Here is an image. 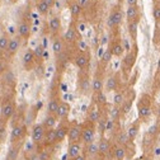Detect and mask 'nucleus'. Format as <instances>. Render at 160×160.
<instances>
[{"mask_svg": "<svg viewBox=\"0 0 160 160\" xmlns=\"http://www.w3.org/2000/svg\"><path fill=\"white\" fill-rule=\"evenodd\" d=\"M15 113V102L13 98H5L0 106V125H8Z\"/></svg>", "mask_w": 160, "mask_h": 160, "instance_id": "obj_1", "label": "nucleus"}, {"mask_svg": "<svg viewBox=\"0 0 160 160\" xmlns=\"http://www.w3.org/2000/svg\"><path fill=\"white\" fill-rule=\"evenodd\" d=\"M82 142L84 145H88L90 142H94L95 137V125L87 121L84 125H82Z\"/></svg>", "mask_w": 160, "mask_h": 160, "instance_id": "obj_2", "label": "nucleus"}, {"mask_svg": "<svg viewBox=\"0 0 160 160\" xmlns=\"http://www.w3.org/2000/svg\"><path fill=\"white\" fill-rule=\"evenodd\" d=\"M27 135V126L26 125H21L18 123L15 126H12V131H10V144H15V142H23V140Z\"/></svg>", "mask_w": 160, "mask_h": 160, "instance_id": "obj_3", "label": "nucleus"}, {"mask_svg": "<svg viewBox=\"0 0 160 160\" xmlns=\"http://www.w3.org/2000/svg\"><path fill=\"white\" fill-rule=\"evenodd\" d=\"M46 128L42 123H36L33 125L31 130V140L34 145H43V138H45Z\"/></svg>", "mask_w": 160, "mask_h": 160, "instance_id": "obj_4", "label": "nucleus"}, {"mask_svg": "<svg viewBox=\"0 0 160 160\" xmlns=\"http://www.w3.org/2000/svg\"><path fill=\"white\" fill-rule=\"evenodd\" d=\"M82 128H83L82 125H78V123H72L69 126V133H68L69 144L82 141Z\"/></svg>", "mask_w": 160, "mask_h": 160, "instance_id": "obj_5", "label": "nucleus"}, {"mask_svg": "<svg viewBox=\"0 0 160 160\" xmlns=\"http://www.w3.org/2000/svg\"><path fill=\"white\" fill-rule=\"evenodd\" d=\"M112 144H111V140L108 137H104V136H101L98 141V150H99V156H107L109 155V152H112Z\"/></svg>", "mask_w": 160, "mask_h": 160, "instance_id": "obj_6", "label": "nucleus"}, {"mask_svg": "<svg viewBox=\"0 0 160 160\" xmlns=\"http://www.w3.org/2000/svg\"><path fill=\"white\" fill-rule=\"evenodd\" d=\"M21 45H22V38L19 36H15V37H12L10 41H9V45H8V50L5 52L7 56L9 57H13L18 51L21 48Z\"/></svg>", "mask_w": 160, "mask_h": 160, "instance_id": "obj_7", "label": "nucleus"}, {"mask_svg": "<svg viewBox=\"0 0 160 160\" xmlns=\"http://www.w3.org/2000/svg\"><path fill=\"white\" fill-rule=\"evenodd\" d=\"M122 19H123V15L121 9H113L108 17V26L111 28H116L122 23Z\"/></svg>", "mask_w": 160, "mask_h": 160, "instance_id": "obj_8", "label": "nucleus"}, {"mask_svg": "<svg viewBox=\"0 0 160 160\" xmlns=\"http://www.w3.org/2000/svg\"><path fill=\"white\" fill-rule=\"evenodd\" d=\"M22 145H23V142L10 144L8 152L5 155V160H18L19 154H21V150H22Z\"/></svg>", "mask_w": 160, "mask_h": 160, "instance_id": "obj_9", "label": "nucleus"}, {"mask_svg": "<svg viewBox=\"0 0 160 160\" xmlns=\"http://www.w3.org/2000/svg\"><path fill=\"white\" fill-rule=\"evenodd\" d=\"M74 64H75V66H76L78 69H80V70L87 69L88 65H89V56H88V53H85V52L78 53V55L74 57Z\"/></svg>", "mask_w": 160, "mask_h": 160, "instance_id": "obj_10", "label": "nucleus"}, {"mask_svg": "<svg viewBox=\"0 0 160 160\" xmlns=\"http://www.w3.org/2000/svg\"><path fill=\"white\" fill-rule=\"evenodd\" d=\"M79 90L82 94H88L89 90L92 89V80L89 79V76L85 74V75H80L79 78Z\"/></svg>", "mask_w": 160, "mask_h": 160, "instance_id": "obj_11", "label": "nucleus"}, {"mask_svg": "<svg viewBox=\"0 0 160 160\" xmlns=\"http://www.w3.org/2000/svg\"><path fill=\"white\" fill-rule=\"evenodd\" d=\"M80 154H83V142L78 141V142H71L68 146V156L70 159H74L79 156Z\"/></svg>", "mask_w": 160, "mask_h": 160, "instance_id": "obj_12", "label": "nucleus"}, {"mask_svg": "<svg viewBox=\"0 0 160 160\" xmlns=\"http://www.w3.org/2000/svg\"><path fill=\"white\" fill-rule=\"evenodd\" d=\"M102 114L103 113L101 111V107H99V106H92L89 108V111H88V121L94 123V125H97L98 121L101 119Z\"/></svg>", "mask_w": 160, "mask_h": 160, "instance_id": "obj_13", "label": "nucleus"}, {"mask_svg": "<svg viewBox=\"0 0 160 160\" xmlns=\"http://www.w3.org/2000/svg\"><path fill=\"white\" fill-rule=\"evenodd\" d=\"M31 31H32L31 24L28 22H26V21H22L21 23L18 24V27H17L18 36L21 37L22 39H28L29 36H31Z\"/></svg>", "mask_w": 160, "mask_h": 160, "instance_id": "obj_14", "label": "nucleus"}, {"mask_svg": "<svg viewBox=\"0 0 160 160\" xmlns=\"http://www.w3.org/2000/svg\"><path fill=\"white\" fill-rule=\"evenodd\" d=\"M36 61H37V58L34 56L33 50H27L23 55V65H24L26 70H31L32 68H34Z\"/></svg>", "mask_w": 160, "mask_h": 160, "instance_id": "obj_15", "label": "nucleus"}, {"mask_svg": "<svg viewBox=\"0 0 160 160\" xmlns=\"http://www.w3.org/2000/svg\"><path fill=\"white\" fill-rule=\"evenodd\" d=\"M55 130H56V140H57V144L62 142L65 138H68V133H69V126H68V125H65L64 122H61Z\"/></svg>", "mask_w": 160, "mask_h": 160, "instance_id": "obj_16", "label": "nucleus"}, {"mask_svg": "<svg viewBox=\"0 0 160 160\" xmlns=\"http://www.w3.org/2000/svg\"><path fill=\"white\" fill-rule=\"evenodd\" d=\"M57 144L56 140V130L51 128V130H46L45 133V138H43V145L42 146H53Z\"/></svg>", "mask_w": 160, "mask_h": 160, "instance_id": "obj_17", "label": "nucleus"}, {"mask_svg": "<svg viewBox=\"0 0 160 160\" xmlns=\"http://www.w3.org/2000/svg\"><path fill=\"white\" fill-rule=\"evenodd\" d=\"M83 154H84L87 158H90V159H92V158H97V156H99L98 142H90V144L85 145Z\"/></svg>", "mask_w": 160, "mask_h": 160, "instance_id": "obj_18", "label": "nucleus"}, {"mask_svg": "<svg viewBox=\"0 0 160 160\" xmlns=\"http://www.w3.org/2000/svg\"><path fill=\"white\" fill-rule=\"evenodd\" d=\"M126 148L125 146H121V145H114L112 148V158L114 160H125L126 158Z\"/></svg>", "mask_w": 160, "mask_h": 160, "instance_id": "obj_19", "label": "nucleus"}, {"mask_svg": "<svg viewBox=\"0 0 160 160\" xmlns=\"http://www.w3.org/2000/svg\"><path fill=\"white\" fill-rule=\"evenodd\" d=\"M64 39L61 37H55L52 41V52L55 53V56H60L64 52Z\"/></svg>", "mask_w": 160, "mask_h": 160, "instance_id": "obj_20", "label": "nucleus"}, {"mask_svg": "<svg viewBox=\"0 0 160 160\" xmlns=\"http://www.w3.org/2000/svg\"><path fill=\"white\" fill-rule=\"evenodd\" d=\"M103 87H104V83H103V78L101 75H95L92 80V90L94 94L99 93V92H103Z\"/></svg>", "mask_w": 160, "mask_h": 160, "instance_id": "obj_21", "label": "nucleus"}, {"mask_svg": "<svg viewBox=\"0 0 160 160\" xmlns=\"http://www.w3.org/2000/svg\"><path fill=\"white\" fill-rule=\"evenodd\" d=\"M109 50H111L112 55L116 56V57H121V56L123 55V52H125V48H123L122 42H121V41H116V39L111 43Z\"/></svg>", "mask_w": 160, "mask_h": 160, "instance_id": "obj_22", "label": "nucleus"}, {"mask_svg": "<svg viewBox=\"0 0 160 160\" xmlns=\"http://www.w3.org/2000/svg\"><path fill=\"white\" fill-rule=\"evenodd\" d=\"M114 140H116V145H121V146H125V148L128 142H131L126 131H117L116 136H114Z\"/></svg>", "mask_w": 160, "mask_h": 160, "instance_id": "obj_23", "label": "nucleus"}, {"mask_svg": "<svg viewBox=\"0 0 160 160\" xmlns=\"http://www.w3.org/2000/svg\"><path fill=\"white\" fill-rule=\"evenodd\" d=\"M64 41L66 43H75L78 41V31L74 27L68 28V31L64 34Z\"/></svg>", "mask_w": 160, "mask_h": 160, "instance_id": "obj_24", "label": "nucleus"}, {"mask_svg": "<svg viewBox=\"0 0 160 160\" xmlns=\"http://www.w3.org/2000/svg\"><path fill=\"white\" fill-rule=\"evenodd\" d=\"M60 103H61L60 98H57V97L51 98L50 101H48V104H47V114H55L56 116Z\"/></svg>", "mask_w": 160, "mask_h": 160, "instance_id": "obj_25", "label": "nucleus"}, {"mask_svg": "<svg viewBox=\"0 0 160 160\" xmlns=\"http://www.w3.org/2000/svg\"><path fill=\"white\" fill-rule=\"evenodd\" d=\"M48 28H50L51 33L57 34L60 32V29H61V19L58 17H52L48 22Z\"/></svg>", "mask_w": 160, "mask_h": 160, "instance_id": "obj_26", "label": "nucleus"}, {"mask_svg": "<svg viewBox=\"0 0 160 160\" xmlns=\"http://www.w3.org/2000/svg\"><path fill=\"white\" fill-rule=\"evenodd\" d=\"M70 109H71V108H70V104H69V103L61 102V103H60V106H58L57 113H56L57 118H61V119L66 118V117L69 116V113H70Z\"/></svg>", "mask_w": 160, "mask_h": 160, "instance_id": "obj_27", "label": "nucleus"}, {"mask_svg": "<svg viewBox=\"0 0 160 160\" xmlns=\"http://www.w3.org/2000/svg\"><path fill=\"white\" fill-rule=\"evenodd\" d=\"M57 116L55 114H47L46 118L43 119L42 125L45 126L46 130H51V128H56V125H57Z\"/></svg>", "mask_w": 160, "mask_h": 160, "instance_id": "obj_28", "label": "nucleus"}, {"mask_svg": "<svg viewBox=\"0 0 160 160\" xmlns=\"http://www.w3.org/2000/svg\"><path fill=\"white\" fill-rule=\"evenodd\" d=\"M138 15H140V10H138V7L137 5H133V7H128L127 8V10H126L127 22L136 21V19H138Z\"/></svg>", "mask_w": 160, "mask_h": 160, "instance_id": "obj_29", "label": "nucleus"}, {"mask_svg": "<svg viewBox=\"0 0 160 160\" xmlns=\"http://www.w3.org/2000/svg\"><path fill=\"white\" fill-rule=\"evenodd\" d=\"M118 88V78L117 75H112L107 79L106 82V90L107 92H113V90H117Z\"/></svg>", "mask_w": 160, "mask_h": 160, "instance_id": "obj_30", "label": "nucleus"}, {"mask_svg": "<svg viewBox=\"0 0 160 160\" xmlns=\"http://www.w3.org/2000/svg\"><path fill=\"white\" fill-rule=\"evenodd\" d=\"M9 41H10V38H9L8 33H2L0 34V55H3V53L7 52Z\"/></svg>", "mask_w": 160, "mask_h": 160, "instance_id": "obj_31", "label": "nucleus"}, {"mask_svg": "<svg viewBox=\"0 0 160 160\" xmlns=\"http://www.w3.org/2000/svg\"><path fill=\"white\" fill-rule=\"evenodd\" d=\"M150 114H151V109H150L149 104H144V103L138 104V116H140V118L146 119V118L150 117Z\"/></svg>", "mask_w": 160, "mask_h": 160, "instance_id": "obj_32", "label": "nucleus"}, {"mask_svg": "<svg viewBox=\"0 0 160 160\" xmlns=\"http://www.w3.org/2000/svg\"><path fill=\"white\" fill-rule=\"evenodd\" d=\"M127 29H128V33H130L131 38L133 39V41H136L137 29H138V19H136V21H132V22H128L127 23Z\"/></svg>", "mask_w": 160, "mask_h": 160, "instance_id": "obj_33", "label": "nucleus"}, {"mask_svg": "<svg viewBox=\"0 0 160 160\" xmlns=\"http://www.w3.org/2000/svg\"><path fill=\"white\" fill-rule=\"evenodd\" d=\"M52 146H43L41 150H37L38 155H39V160H51L52 159V151H51Z\"/></svg>", "mask_w": 160, "mask_h": 160, "instance_id": "obj_34", "label": "nucleus"}, {"mask_svg": "<svg viewBox=\"0 0 160 160\" xmlns=\"http://www.w3.org/2000/svg\"><path fill=\"white\" fill-rule=\"evenodd\" d=\"M136 55H137V53H131V52L127 53V56L123 58V62H122V68H123V69H131V68L133 66Z\"/></svg>", "mask_w": 160, "mask_h": 160, "instance_id": "obj_35", "label": "nucleus"}, {"mask_svg": "<svg viewBox=\"0 0 160 160\" xmlns=\"http://www.w3.org/2000/svg\"><path fill=\"white\" fill-rule=\"evenodd\" d=\"M36 9H37V12L39 13V14H42V15H46L48 12H50V7H48V4L45 2V0H38L37 2V5H36Z\"/></svg>", "mask_w": 160, "mask_h": 160, "instance_id": "obj_36", "label": "nucleus"}, {"mask_svg": "<svg viewBox=\"0 0 160 160\" xmlns=\"http://www.w3.org/2000/svg\"><path fill=\"white\" fill-rule=\"evenodd\" d=\"M138 130H140V126L138 123H132L128 128H127V136L130 138V141H133V140L136 138V136L138 135Z\"/></svg>", "mask_w": 160, "mask_h": 160, "instance_id": "obj_37", "label": "nucleus"}, {"mask_svg": "<svg viewBox=\"0 0 160 160\" xmlns=\"http://www.w3.org/2000/svg\"><path fill=\"white\" fill-rule=\"evenodd\" d=\"M126 101L125 99V94L122 92H119L117 90L113 95V106H117V107H121L123 104V102Z\"/></svg>", "mask_w": 160, "mask_h": 160, "instance_id": "obj_38", "label": "nucleus"}, {"mask_svg": "<svg viewBox=\"0 0 160 160\" xmlns=\"http://www.w3.org/2000/svg\"><path fill=\"white\" fill-rule=\"evenodd\" d=\"M2 80H3L5 84H10V83H14L15 76H14V74H13L10 70L5 69V70L2 72Z\"/></svg>", "mask_w": 160, "mask_h": 160, "instance_id": "obj_39", "label": "nucleus"}, {"mask_svg": "<svg viewBox=\"0 0 160 160\" xmlns=\"http://www.w3.org/2000/svg\"><path fill=\"white\" fill-rule=\"evenodd\" d=\"M107 121H108V118H107L106 116H103V114H102L101 119H99L98 123H97V128H98L99 133H101V136H104V132H106V126H107Z\"/></svg>", "mask_w": 160, "mask_h": 160, "instance_id": "obj_40", "label": "nucleus"}, {"mask_svg": "<svg viewBox=\"0 0 160 160\" xmlns=\"http://www.w3.org/2000/svg\"><path fill=\"white\" fill-rule=\"evenodd\" d=\"M70 13H71V17L72 18H78L80 15V13H82V5H80L79 3L74 2L70 4Z\"/></svg>", "mask_w": 160, "mask_h": 160, "instance_id": "obj_41", "label": "nucleus"}, {"mask_svg": "<svg viewBox=\"0 0 160 160\" xmlns=\"http://www.w3.org/2000/svg\"><path fill=\"white\" fill-rule=\"evenodd\" d=\"M109 116L112 119H114V121H118L119 118H121L122 116V111H121V107H117V106H113L109 111Z\"/></svg>", "mask_w": 160, "mask_h": 160, "instance_id": "obj_42", "label": "nucleus"}, {"mask_svg": "<svg viewBox=\"0 0 160 160\" xmlns=\"http://www.w3.org/2000/svg\"><path fill=\"white\" fill-rule=\"evenodd\" d=\"M95 97H97V102H95V104H97V106L102 107V106H106V104H107V98H106V95H104V93H103V92L97 93V94H95Z\"/></svg>", "mask_w": 160, "mask_h": 160, "instance_id": "obj_43", "label": "nucleus"}, {"mask_svg": "<svg viewBox=\"0 0 160 160\" xmlns=\"http://www.w3.org/2000/svg\"><path fill=\"white\" fill-rule=\"evenodd\" d=\"M45 51H46V48H45L42 45H37V46L34 47V50H33L36 58H37V60H42V57H43V55H45Z\"/></svg>", "mask_w": 160, "mask_h": 160, "instance_id": "obj_44", "label": "nucleus"}, {"mask_svg": "<svg viewBox=\"0 0 160 160\" xmlns=\"http://www.w3.org/2000/svg\"><path fill=\"white\" fill-rule=\"evenodd\" d=\"M112 57H113V55H112L111 50L108 48V50H106V51L103 52V55H102V58H101V61H102V64L107 65V64L111 61V58H112Z\"/></svg>", "mask_w": 160, "mask_h": 160, "instance_id": "obj_45", "label": "nucleus"}, {"mask_svg": "<svg viewBox=\"0 0 160 160\" xmlns=\"http://www.w3.org/2000/svg\"><path fill=\"white\" fill-rule=\"evenodd\" d=\"M132 108V101H128V99H126V101L123 102V104L121 106V111H122V114H127Z\"/></svg>", "mask_w": 160, "mask_h": 160, "instance_id": "obj_46", "label": "nucleus"}, {"mask_svg": "<svg viewBox=\"0 0 160 160\" xmlns=\"http://www.w3.org/2000/svg\"><path fill=\"white\" fill-rule=\"evenodd\" d=\"M7 126L8 125H0V142H4L5 141V137H7Z\"/></svg>", "mask_w": 160, "mask_h": 160, "instance_id": "obj_47", "label": "nucleus"}, {"mask_svg": "<svg viewBox=\"0 0 160 160\" xmlns=\"http://www.w3.org/2000/svg\"><path fill=\"white\" fill-rule=\"evenodd\" d=\"M27 160H39V155L38 151H32L27 155Z\"/></svg>", "mask_w": 160, "mask_h": 160, "instance_id": "obj_48", "label": "nucleus"}, {"mask_svg": "<svg viewBox=\"0 0 160 160\" xmlns=\"http://www.w3.org/2000/svg\"><path fill=\"white\" fill-rule=\"evenodd\" d=\"M152 15H154V19L158 22V21H160V8L159 7H155L154 8V10H152Z\"/></svg>", "mask_w": 160, "mask_h": 160, "instance_id": "obj_49", "label": "nucleus"}, {"mask_svg": "<svg viewBox=\"0 0 160 160\" xmlns=\"http://www.w3.org/2000/svg\"><path fill=\"white\" fill-rule=\"evenodd\" d=\"M122 45H123V48H125L126 51H128V52H130V50H131V46H130V43H128V41H127L126 38H125L123 41H122Z\"/></svg>", "mask_w": 160, "mask_h": 160, "instance_id": "obj_50", "label": "nucleus"}, {"mask_svg": "<svg viewBox=\"0 0 160 160\" xmlns=\"http://www.w3.org/2000/svg\"><path fill=\"white\" fill-rule=\"evenodd\" d=\"M88 158L84 155V154H80L79 156H76V158H74V159H71V160H87Z\"/></svg>", "mask_w": 160, "mask_h": 160, "instance_id": "obj_51", "label": "nucleus"}, {"mask_svg": "<svg viewBox=\"0 0 160 160\" xmlns=\"http://www.w3.org/2000/svg\"><path fill=\"white\" fill-rule=\"evenodd\" d=\"M126 2H127V5H128V7L137 5V0H126Z\"/></svg>", "mask_w": 160, "mask_h": 160, "instance_id": "obj_52", "label": "nucleus"}, {"mask_svg": "<svg viewBox=\"0 0 160 160\" xmlns=\"http://www.w3.org/2000/svg\"><path fill=\"white\" fill-rule=\"evenodd\" d=\"M45 2L48 4V7H50V8H52V5L55 4V2H56V0H45Z\"/></svg>", "mask_w": 160, "mask_h": 160, "instance_id": "obj_53", "label": "nucleus"}, {"mask_svg": "<svg viewBox=\"0 0 160 160\" xmlns=\"http://www.w3.org/2000/svg\"><path fill=\"white\" fill-rule=\"evenodd\" d=\"M102 159H103L102 156H97V158H92L90 160H102Z\"/></svg>", "mask_w": 160, "mask_h": 160, "instance_id": "obj_54", "label": "nucleus"}, {"mask_svg": "<svg viewBox=\"0 0 160 160\" xmlns=\"http://www.w3.org/2000/svg\"><path fill=\"white\" fill-rule=\"evenodd\" d=\"M156 113H158V117H159V118H160V107H159V108H158V111H156Z\"/></svg>", "mask_w": 160, "mask_h": 160, "instance_id": "obj_55", "label": "nucleus"}, {"mask_svg": "<svg viewBox=\"0 0 160 160\" xmlns=\"http://www.w3.org/2000/svg\"><path fill=\"white\" fill-rule=\"evenodd\" d=\"M158 70L160 71V58H159V61H158Z\"/></svg>", "mask_w": 160, "mask_h": 160, "instance_id": "obj_56", "label": "nucleus"}, {"mask_svg": "<svg viewBox=\"0 0 160 160\" xmlns=\"http://www.w3.org/2000/svg\"><path fill=\"white\" fill-rule=\"evenodd\" d=\"M158 7H159V8H160V3H159V5H158Z\"/></svg>", "mask_w": 160, "mask_h": 160, "instance_id": "obj_57", "label": "nucleus"}, {"mask_svg": "<svg viewBox=\"0 0 160 160\" xmlns=\"http://www.w3.org/2000/svg\"><path fill=\"white\" fill-rule=\"evenodd\" d=\"M0 4H2V0H0Z\"/></svg>", "mask_w": 160, "mask_h": 160, "instance_id": "obj_58", "label": "nucleus"}, {"mask_svg": "<svg viewBox=\"0 0 160 160\" xmlns=\"http://www.w3.org/2000/svg\"><path fill=\"white\" fill-rule=\"evenodd\" d=\"M154 2H156V0H154Z\"/></svg>", "mask_w": 160, "mask_h": 160, "instance_id": "obj_59", "label": "nucleus"}, {"mask_svg": "<svg viewBox=\"0 0 160 160\" xmlns=\"http://www.w3.org/2000/svg\"><path fill=\"white\" fill-rule=\"evenodd\" d=\"M0 144H2V142H0Z\"/></svg>", "mask_w": 160, "mask_h": 160, "instance_id": "obj_60", "label": "nucleus"}]
</instances>
